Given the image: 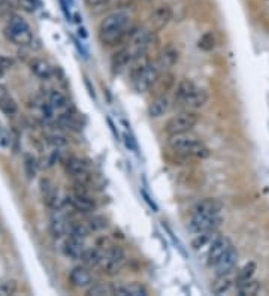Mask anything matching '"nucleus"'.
Wrapping results in <instances>:
<instances>
[{
    "label": "nucleus",
    "instance_id": "f257e3e1",
    "mask_svg": "<svg viewBox=\"0 0 269 296\" xmlns=\"http://www.w3.org/2000/svg\"><path fill=\"white\" fill-rule=\"evenodd\" d=\"M130 27V17L126 12H111L99 24V39L104 45H117L124 42Z\"/></svg>",
    "mask_w": 269,
    "mask_h": 296
},
{
    "label": "nucleus",
    "instance_id": "f03ea898",
    "mask_svg": "<svg viewBox=\"0 0 269 296\" xmlns=\"http://www.w3.org/2000/svg\"><path fill=\"white\" fill-rule=\"evenodd\" d=\"M167 147L172 151L184 154V156H194V157H208L210 150L208 147L200 142L196 136L190 135V132L187 134H178V135H169L167 138Z\"/></svg>",
    "mask_w": 269,
    "mask_h": 296
},
{
    "label": "nucleus",
    "instance_id": "7ed1b4c3",
    "mask_svg": "<svg viewBox=\"0 0 269 296\" xmlns=\"http://www.w3.org/2000/svg\"><path fill=\"white\" fill-rule=\"evenodd\" d=\"M5 36L15 45H31L33 42V33L26 23L24 18H21L17 14H12L8 18V26L5 27Z\"/></svg>",
    "mask_w": 269,
    "mask_h": 296
},
{
    "label": "nucleus",
    "instance_id": "20e7f679",
    "mask_svg": "<svg viewBox=\"0 0 269 296\" xmlns=\"http://www.w3.org/2000/svg\"><path fill=\"white\" fill-rule=\"evenodd\" d=\"M197 123H199V114L196 111L187 109V111L180 112L167 120L164 124V132L167 134V136L178 135V134H187V132L193 130V127H196Z\"/></svg>",
    "mask_w": 269,
    "mask_h": 296
},
{
    "label": "nucleus",
    "instance_id": "39448f33",
    "mask_svg": "<svg viewBox=\"0 0 269 296\" xmlns=\"http://www.w3.org/2000/svg\"><path fill=\"white\" fill-rule=\"evenodd\" d=\"M126 263V253L118 247V245H111L107 251L105 256L102 259V263H100V269H102L104 274L112 277L117 275L121 268Z\"/></svg>",
    "mask_w": 269,
    "mask_h": 296
},
{
    "label": "nucleus",
    "instance_id": "423d86ee",
    "mask_svg": "<svg viewBox=\"0 0 269 296\" xmlns=\"http://www.w3.org/2000/svg\"><path fill=\"white\" fill-rule=\"evenodd\" d=\"M64 171L67 175H71L75 183L84 184L87 186L91 180L90 177V168L88 163H85V160L80 159V157H69L64 163Z\"/></svg>",
    "mask_w": 269,
    "mask_h": 296
},
{
    "label": "nucleus",
    "instance_id": "0eeeda50",
    "mask_svg": "<svg viewBox=\"0 0 269 296\" xmlns=\"http://www.w3.org/2000/svg\"><path fill=\"white\" fill-rule=\"evenodd\" d=\"M160 75H161V71L157 66V63H150L136 78L132 80L133 88L138 93H145L150 88H153V85L156 84V81L159 80Z\"/></svg>",
    "mask_w": 269,
    "mask_h": 296
},
{
    "label": "nucleus",
    "instance_id": "6e6552de",
    "mask_svg": "<svg viewBox=\"0 0 269 296\" xmlns=\"http://www.w3.org/2000/svg\"><path fill=\"white\" fill-rule=\"evenodd\" d=\"M221 224V217L218 215H193L190 217L188 227L193 234H205V232H214Z\"/></svg>",
    "mask_w": 269,
    "mask_h": 296
},
{
    "label": "nucleus",
    "instance_id": "1a4fd4ad",
    "mask_svg": "<svg viewBox=\"0 0 269 296\" xmlns=\"http://www.w3.org/2000/svg\"><path fill=\"white\" fill-rule=\"evenodd\" d=\"M232 247H233V244L230 242L229 238H226V237H218V238L211 244V247L208 248V253H207V263H208V267L214 268L217 263H218V260H220Z\"/></svg>",
    "mask_w": 269,
    "mask_h": 296
},
{
    "label": "nucleus",
    "instance_id": "9d476101",
    "mask_svg": "<svg viewBox=\"0 0 269 296\" xmlns=\"http://www.w3.org/2000/svg\"><path fill=\"white\" fill-rule=\"evenodd\" d=\"M71 223L67 221L61 210H54V214L50 218V232L54 238H63L64 235L69 234Z\"/></svg>",
    "mask_w": 269,
    "mask_h": 296
},
{
    "label": "nucleus",
    "instance_id": "9b49d317",
    "mask_svg": "<svg viewBox=\"0 0 269 296\" xmlns=\"http://www.w3.org/2000/svg\"><path fill=\"white\" fill-rule=\"evenodd\" d=\"M132 61H133L132 51L127 47L120 48L111 58V71H112V74H115V75L121 74L123 71H126L129 66L132 64Z\"/></svg>",
    "mask_w": 269,
    "mask_h": 296
},
{
    "label": "nucleus",
    "instance_id": "f8f14e48",
    "mask_svg": "<svg viewBox=\"0 0 269 296\" xmlns=\"http://www.w3.org/2000/svg\"><path fill=\"white\" fill-rule=\"evenodd\" d=\"M41 191H42L44 201L47 202V205H48L50 208H53V210H60V208H61V204H64V202L60 201L58 190L55 188V186H54L50 180H47V178L41 180Z\"/></svg>",
    "mask_w": 269,
    "mask_h": 296
},
{
    "label": "nucleus",
    "instance_id": "ddd939ff",
    "mask_svg": "<svg viewBox=\"0 0 269 296\" xmlns=\"http://www.w3.org/2000/svg\"><path fill=\"white\" fill-rule=\"evenodd\" d=\"M63 254L69 259L74 260H81L84 251H85V245H84V240L75 238V237H67L63 242Z\"/></svg>",
    "mask_w": 269,
    "mask_h": 296
},
{
    "label": "nucleus",
    "instance_id": "4468645a",
    "mask_svg": "<svg viewBox=\"0 0 269 296\" xmlns=\"http://www.w3.org/2000/svg\"><path fill=\"white\" fill-rule=\"evenodd\" d=\"M172 20V9L167 5H160L157 6L150 17V23L153 26V30H161L164 28L169 21Z\"/></svg>",
    "mask_w": 269,
    "mask_h": 296
},
{
    "label": "nucleus",
    "instance_id": "2eb2a0df",
    "mask_svg": "<svg viewBox=\"0 0 269 296\" xmlns=\"http://www.w3.org/2000/svg\"><path fill=\"white\" fill-rule=\"evenodd\" d=\"M180 58V53L175 47L172 45H166L160 53H159V57H157V66L160 68V71H166V69H171L172 66L178 61Z\"/></svg>",
    "mask_w": 269,
    "mask_h": 296
},
{
    "label": "nucleus",
    "instance_id": "dca6fc26",
    "mask_svg": "<svg viewBox=\"0 0 269 296\" xmlns=\"http://www.w3.org/2000/svg\"><path fill=\"white\" fill-rule=\"evenodd\" d=\"M69 281L77 289H87L93 284V277L85 267H75L69 272Z\"/></svg>",
    "mask_w": 269,
    "mask_h": 296
},
{
    "label": "nucleus",
    "instance_id": "f3484780",
    "mask_svg": "<svg viewBox=\"0 0 269 296\" xmlns=\"http://www.w3.org/2000/svg\"><path fill=\"white\" fill-rule=\"evenodd\" d=\"M221 211V204L217 199H202L199 201L193 210L191 214L193 215H218Z\"/></svg>",
    "mask_w": 269,
    "mask_h": 296
},
{
    "label": "nucleus",
    "instance_id": "a211bd4d",
    "mask_svg": "<svg viewBox=\"0 0 269 296\" xmlns=\"http://www.w3.org/2000/svg\"><path fill=\"white\" fill-rule=\"evenodd\" d=\"M237 262H238V253H237V250H235V247H232V248L218 260L217 265L214 267L217 275L232 272L233 268H235V265H237Z\"/></svg>",
    "mask_w": 269,
    "mask_h": 296
},
{
    "label": "nucleus",
    "instance_id": "6ab92c4d",
    "mask_svg": "<svg viewBox=\"0 0 269 296\" xmlns=\"http://www.w3.org/2000/svg\"><path fill=\"white\" fill-rule=\"evenodd\" d=\"M112 295H118V296H147L148 290L141 283H132V284H126V286H114L112 287Z\"/></svg>",
    "mask_w": 269,
    "mask_h": 296
},
{
    "label": "nucleus",
    "instance_id": "aec40b11",
    "mask_svg": "<svg viewBox=\"0 0 269 296\" xmlns=\"http://www.w3.org/2000/svg\"><path fill=\"white\" fill-rule=\"evenodd\" d=\"M208 91L205 88H197L188 99L183 102V105L190 109V111H196L202 107H205V104L208 102Z\"/></svg>",
    "mask_w": 269,
    "mask_h": 296
},
{
    "label": "nucleus",
    "instance_id": "412c9836",
    "mask_svg": "<svg viewBox=\"0 0 269 296\" xmlns=\"http://www.w3.org/2000/svg\"><path fill=\"white\" fill-rule=\"evenodd\" d=\"M167 109H169V99L166 94H160L148 105V115L151 118H159L164 115Z\"/></svg>",
    "mask_w": 269,
    "mask_h": 296
},
{
    "label": "nucleus",
    "instance_id": "4be33fe9",
    "mask_svg": "<svg viewBox=\"0 0 269 296\" xmlns=\"http://www.w3.org/2000/svg\"><path fill=\"white\" fill-rule=\"evenodd\" d=\"M30 69L39 80H44V81H48L53 77V68L42 58H33L30 63Z\"/></svg>",
    "mask_w": 269,
    "mask_h": 296
},
{
    "label": "nucleus",
    "instance_id": "5701e85b",
    "mask_svg": "<svg viewBox=\"0 0 269 296\" xmlns=\"http://www.w3.org/2000/svg\"><path fill=\"white\" fill-rule=\"evenodd\" d=\"M105 256V251L100 247H93V248H85L81 260L84 262V265L87 267H99L102 263V259Z\"/></svg>",
    "mask_w": 269,
    "mask_h": 296
},
{
    "label": "nucleus",
    "instance_id": "b1692460",
    "mask_svg": "<svg viewBox=\"0 0 269 296\" xmlns=\"http://www.w3.org/2000/svg\"><path fill=\"white\" fill-rule=\"evenodd\" d=\"M197 90V87H196V84L191 81V80H188V78H184V80H181L180 82H178V85H177V91H175V96H177V101L180 102V104H183L186 99H188L194 91Z\"/></svg>",
    "mask_w": 269,
    "mask_h": 296
},
{
    "label": "nucleus",
    "instance_id": "393cba45",
    "mask_svg": "<svg viewBox=\"0 0 269 296\" xmlns=\"http://www.w3.org/2000/svg\"><path fill=\"white\" fill-rule=\"evenodd\" d=\"M217 238H218L217 230H214V232L197 234L196 238H193V241H191V247H193V250H196V251H199V250H202V248H205V247L210 248L211 244H213Z\"/></svg>",
    "mask_w": 269,
    "mask_h": 296
},
{
    "label": "nucleus",
    "instance_id": "a878e982",
    "mask_svg": "<svg viewBox=\"0 0 269 296\" xmlns=\"http://www.w3.org/2000/svg\"><path fill=\"white\" fill-rule=\"evenodd\" d=\"M230 274L232 272L217 275V278H215V281L213 283V287H211V290H213L214 295H223V293L229 292V289L232 287V283H233Z\"/></svg>",
    "mask_w": 269,
    "mask_h": 296
},
{
    "label": "nucleus",
    "instance_id": "bb28decb",
    "mask_svg": "<svg viewBox=\"0 0 269 296\" xmlns=\"http://www.w3.org/2000/svg\"><path fill=\"white\" fill-rule=\"evenodd\" d=\"M48 102L51 104V107L54 109H58V111H64V109L69 108V101H67V97L58 90H51L50 91Z\"/></svg>",
    "mask_w": 269,
    "mask_h": 296
},
{
    "label": "nucleus",
    "instance_id": "cd10ccee",
    "mask_svg": "<svg viewBox=\"0 0 269 296\" xmlns=\"http://www.w3.org/2000/svg\"><path fill=\"white\" fill-rule=\"evenodd\" d=\"M260 287H262L260 281L250 278L248 281H245V283H242V284L237 286V290H238L240 296H254V295H257V293H259Z\"/></svg>",
    "mask_w": 269,
    "mask_h": 296
},
{
    "label": "nucleus",
    "instance_id": "c85d7f7f",
    "mask_svg": "<svg viewBox=\"0 0 269 296\" xmlns=\"http://www.w3.org/2000/svg\"><path fill=\"white\" fill-rule=\"evenodd\" d=\"M0 111H2L5 115H14L18 111L17 102L6 93H3L2 96H0Z\"/></svg>",
    "mask_w": 269,
    "mask_h": 296
},
{
    "label": "nucleus",
    "instance_id": "c756f323",
    "mask_svg": "<svg viewBox=\"0 0 269 296\" xmlns=\"http://www.w3.org/2000/svg\"><path fill=\"white\" fill-rule=\"evenodd\" d=\"M254 271H256V263H254V262H248L247 265H244V267L238 271L237 277H235V284L240 286V284L248 281V280L254 275Z\"/></svg>",
    "mask_w": 269,
    "mask_h": 296
},
{
    "label": "nucleus",
    "instance_id": "7c9ffc66",
    "mask_svg": "<svg viewBox=\"0 0 269 296\" xmlns=\"http://www.w3.org/2000/svg\"><path fill=\"white\" fill-rule=\"evenodd\" d=\"M90 234H91V230H90L87 223H71V226H69V235L71 237H75V238L85 241V238H88Z\"/></svg>",
    "mask_w": 269,
    "mask_h": 296
},
{
    "label": "nucleus",
    "instance_id": "2f4dec72",
    "mask_svg": "<svg viewBox=\"0 0 269 296\" xmlns=\"http://www.w3.org/2000/svg\"><path fill=\"white\" fill-rule=\"evenodd\" d=\"M112 287L114 286H108L104 283H97V284H91L87 290L88 296H105V295H112Z\"/></svg>",
    "mask_w": 269,
    "mask_h": 296
},
{
    "label": "nucleus",
    "instance_id": "473e14b6",
    "mask_svg": "<svg viewBox=\"0 0 269 296\" xmlns=\"http://www.w3.org/2000/svg\"><path fill=\"white\" fill-rule=\"evenodd\" d=\"M24 171H26V175L28 178H35L36 177V172H38V161L36 159L30 156V154H26L24 156Z\"/></svg>",
    "mask_w": 269,
    "mask_h": 296
},
{
    "label": "nucleus",
    "instance_id": "72a5a7b5",
    "mask_svg": "<svg viewBox=\"0 0 269 296\" xmlns=\"http://www.w3.org/2000/svg\"><path fill=\"white\" fill-rule=\"evenodd\" d=\"M87 224H88V227H90L91 232H99V230H102V229L107 227V220H105L104 217L94 215V217H91V218L87 221Z\"/></svg>",
    "mask_w": 269,
    "mask_h": 296
},
{
    "label": "nucleus",
    "instance_id": "f704fd0d",
    "mask_svg": "<svg viewBox=\"0 0 269 296\" xmlns=\"http://www.w3.org/2000/svg\"><path fill=\"white\" fill-rule=\"evenodd\" d=\"M17 283L14 280H9V281H5L0 284V296H12L17 293Z\"/></svg>",
    "mask_w": 269,
    "mask_h": 296
},
{
    "label": "nucleus",
    "instance_id": "c9c22d12",
    "mask_svg": "<svg viewBox=\"0 0 269 296\" xmlns=\"http://www.w3.org/2000/svg\"><path fill=\"white\" fill-rule=\"evenodd\" d=\"M12 135L9 134V132L3 127L0 129V147L2 148H11L12 147Z\"/></svg>",
    "mask_w": 269,
    "mask_h": 296
},
{
    "label": "nucleus",
    "instance_id": "e433bc0d",
    "mask_svg": "<svg viewBox=\"0 0 269 296\" xmlns=\"http://www.w3.org/2000/svg\"><path fill=\"white\" fill-rule=\"evenodd\" d=\"M199 47H200L202 50H205V51H210V50L214 48V38H213L211 33H207V35H204V36L200 38Z\"/></svg>",
    "mask_w": 269,
    "mask_h": 296
},
{
    "label": "nucleus",
    "instance_id": "4c0bfd02",
    "mask_svg": "<svg viewBox=\"0 0 269 296\" xmlns=\"http://www.w3.org/2000/svg\"><path fill=\"white\" fill-rule=\"evenodd\" d=\"M111 0H84V3L88 9H99V8H104L107 6Z\"/></svg>",
    "mask_w": 269,
    "mask_h": 296
},
{
    "label": "nucleus",
    "instance_id": "58836bf2",
    "mask_svg": "<svg viewBox=\"0 0 269 296\" xmlns=\"http://www.w3.org/2000/svg\"><path fill=\"white\" fill-rule=\"evenodd\" d=\"M48 141H50V144L55 145L57 148H58V147H64V145L67 144V139H66L64 136H61V135H57V134L50 135V136H48Z\"/></svg>",
    "mask_w": 269,
    "mask_h": 296
},
{
    "label": "nucleus",
    "instance_id": "ea45409f",
    "mask_svg": "<svg viewBox=\"0 0 269 296\" xmlns=\"http://www.w3.org/2000/svg\"><path fill=\"white\" fill-rule=\"evenodd\" d=\"M123 138H124V144H126V147L130 150V151H138V144H136V139H134L130 134H126L123 135Z\"/></svg>",
    "mask_w": 269,
    "mask_h": 296
},
{
    "label": "nucleus",
    "instance_id": "a19ab883",
    "mask_svg": "<svg viewBox=\"0 0 269 296\" xmlns=\"http://www.w3.org/2000/svg\"><path fill=\"white\" fill-rule=\"evenodd\" d=\"M142 194H144V197H145V201H147V202L150 204V207H151V208H153L154 211H157V207H156V204H154V202H153V201L150 199V197H148V194H147L145 191H142Z\"/></svg>",
    "mask_w": 269,
    "mask_h": 296
},
{
    "label": "nucleus",
    "instance_id": "79ce46f5",
    "mask_svg": "<svg viewBox=\"0 0 269 296\" xmlns=\"http://www.w3.org/2000/svg\"><path fill=\"white\" fill-rule=\"evenodd\" d=\"M0 129H3V124H2V121H0Z\"/></svg>",
    "mask_w": 269,
    "mask_h": 296
},
{
    "label": "nucleus",
    "instance_id": "37998d69",
    "mask_svg": "<svg viewBox=\"0 0 269 296\" xmlns=\"http://www.w3.org/2000/svg\"><path fill=\"white\" fill-rule=\"evenodd\" d=\"M2 2H5V0H0V3H2Z\"/></svg>",
    "mask_w": 269,
    "mask_h": 296
}]
</instances>
